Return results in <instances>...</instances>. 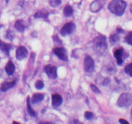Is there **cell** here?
Wrapping results in <instances>:
<instances>
[{"instance_id":"obj_10","label":"cell","mask_w":132,"mask_h":124,"mask_svg":"<svg viewBox=\"0 0 132 124\" xmlns=\"http://www.w3.org/2000/svg\"><path fill=\"white\" fill-rule=\"evenodd\" d=\"M45 71L48 78L52 79L56 78L57 76V68L55 66L52 65H48L45 67Z\"/></svg>"},{"instance_id":"obj_18","label":"cell","mask_w":132,"mask_h":124,"mask_svg":"<svg viewBox=\"0 0 132 124\" xmlns=\"http://www.w3.org/2000/svg\"><path fill=\"white\" fill-rule=\"evenodd\" d=\"M27 110H28V112L29 113V114L32 117H35L36 116V113L35 112L34 110L32 109V107H31L30 103V97H27Z\"/></svg>"},{"instance_id":"obj_14","label":"cell","mask_w":132,"mask_h":124,"mask_svg":"<svg viewBox=\"0 0 132 124\" xmlns=\"http://www.w3.org/2000/svg\"><path fill=\"white\" fill-rule=\"evenodd\" d=\"M15 65L12 61H9L5 66V71L9 76H12L15 72Z\"/></svg>"},{"instance_id":"obj_29","label":"cell","mask_w":132,"mask_h":124,"mask_svg":"<svg viewBox=\"0 0 132 124\" xmlns=\"http://www.w3.org/2000/svg\"><path fill=\"white\" fill-rule=\"evenodd\" d=\"M119 121L120 123H121V124H129L128 121H127L126 120H125V119H122V118L119 119Z\"/></svg>"},{"instance_id":"obj_27","label":"cell","mask_w":132,"mask_h":124,"mask_svg":"<svg viewBox=\"0 0 132 124\" xmlns=\"http://www.w3.org/2000/svg\"><path fill=\"white\" fill-rule=\"evenodd\" d=\"M6 38L9 39L10 40H12L13 38L14 37V34H13V32L11 30H8L6 32Z\"/></svg>"},{"instance_id":"obj_5","label":"cell","mask_w":132,"mask_h":124,"mask_svg":"<svg viewBox=\"0 0 132 124\" xmlns=\"http://www.w3.org/2000/svg\"><path fill=\"white\" fill-rule=\"evenodd\" d=\"M76 29V25L72 22L67 23L63 25L62 28L61 29L60 33L61 36H66L72 34Z\"/></svg>"},{"instance_id":"obj_21","label":"cell","mask_w":132,"mask_h":124,"mask_svg":"<svg viewBox=\"0 0 132 124\" xmlns=\"http://www.w3.org/2000/svg\"><path fill=\"white\" fill-rule=\"evenodd\" d=\"M61 3V0H49V4L52 7H57Z\"/></svg>"},{"instance_id":"obj_7","label":"cell","mask_w":132,"mask_h":124,"mask_svg":"<svg viewBox=\"0 0 132 124\" xmlns=\"http://www.w3.org/2000/svg\"><path fill=\"white\" fill-rule=\"evenodd\" d=\"M54 54L58 57L61 60L66 61L68 60V54H67V52L66 49L63 47H58L55 48L53 50Z\"/></svg>"},{"instance_id":"obj_3","label":"cell","mask_w":132,"mask_h":124,"mask_svg":"<svg viewBox=\"0 0 132 124\" xmlns=\"http://www.w3.org/2000/svg\"><path fill=\"white\" fill-rule=\"evenodd\" d=\"M132 103V96L130 93H123L120 96L117 102L119 107H128Z\"/></svg>"},{"instance_id":"obj_28","label":"cell","mask_w":132,"mask_h":124,"mask_svg":"<svg viewBox=\"0 0 132 124\" xmlns=\"http://www.w3.org/2000/svg\"><path fill=\"white\" fill-rule=\"evenodd\" d=\"M53 39H54V41L55 43L58 44V45H60V44H62V41L57 36H54L53 37Z\"/></svg>"},{"instance_id":"obj_24","label":"cell","mask_w":132,"mask_h":124,"mask_svg":"<svg viewBox=\"0 0 132 124\" xmlns=\"http://www.w3.org/2000/svg\"><path fill=\"white\" fill-rule=\"evenodd\" d=\"M35 87L37 89H42L44 87V83L41 80H37L35 83Z\"/></svg>"},{"instance_id":"obj_15","label":"cell","mask_w":132,"mask_h":124,"mask_svg":"<svg viewBox=\"0 0 132 124\" xmlns=\"http://www.w3.org/2000/svg\"><path fill=\"white\" fill-rule=\"evenodd\" d=\"M14 27H15V28L17 30L20 32H24L26 28L25 25L24 24V21H23V20H21V19L17 20L15 21V24H14Z\"/></svg>"},{"instance_id":"obj_30","label":"cell","mask_w":132,"mask_h":124,"mask_svg":"<svg viewBox=\"0 0 132 124\" xmlns=\"http://www.w3.org/2000/svg\"><path fill=\"white\" fill-rule=\"evenodd\" d=\"M110 80L109 78H106L105 80H104V81H103V85H108V84L110 83Z\"/></svg>"},{"instance_id":"obj_13","label":"cell","mask_w":132,"mask_h":124,"mask_svg":"<svg viewBox=\"0 0 132 124\" xmlns=\"http://www.w3.org/2000/svg\"><path fill=\"white\" fill-rule=\"evenodd\" d=\"M12 48V45L9 43H3L0 40V50L3 52L6 55L9 56L10 50Z\"/></svg>"},{"instance_id":"obj_20","label":"cell","mask_w":132,"mask_h":124,"mask_svg":"<svg viewBox=\"0 0 132 124\" xmlns=\"http://www.w3.org/2000/svg\"><path fill=\"white\" fill-rule=\"evenodd\" d=\"M120 37L117 34H113L110 36V41L111 43H116L119 41Z\"/></svg>"},{"instance_id":"obj_23","label":"cell","mask_w":132,"mask_h":124,"mask_svg":"<svg viewBox=\"0 0 132 124\" xmlns=\"http://www.w3.org/2000/svg\"><path fill=\"white\" fill-rule=\"evenodd\" d=\"M125 41L130 45H132V32H130L125 37Z\"/></svg>"},{"instance_id":"obj_31","label":"cell","mask_w":132,"mask_h":124,"mask_svg":"<svg viewBox=\"0 0 132 124\" xmlns=\"http://www.w3.org/2000/svg\"><path fill=\"white\" fill-rule=\"evenodd\" d=\"M116 30H117V32H118V33H124V32H125L124 30L122 29L121 27H117V29H116Z\"/></svg>"},{"instance_id":"obj_6","label":"cell","mask_w":132,"mask_h":124,"mask_svg":"<svg viewBox=\"0 0 132 124\" xmlns=\"http://www.w3.org/2000/svg\"><path fill=\"white\" fill-rule=\"evenodd\" d=\"M94 61L90 56H86L84 59V68L85 72L91 73L94 69Z\"/></svg>"},{"instance_id":"obj_22","label":"cell","mask_w":132,"mask_h":124,"mask_svg":"<svg viewBox=\"0 0 132 124\" xmlns=\"http://www.w3.org/2000/svg\"><path fill=\"white\" fill-rule=\"evenodd\" d=\"M131 67H132V63H130L129 65H128L125 68V72L129 76L131 77L132 76V71H131Z\"/></svg>"},{"instance_id":"obj_17","label":"cell","mask_w":132,"mask_h":124,"mask_svg":"<svg viewBox=\"0 0 132 124\" xmlns=\"http://www.w3.org/2000/svg\"><path fill=\"white\" fill-rule=\"evenodd\" d=\"M49 15V12L46 10H38L34 14V18H46Z\"/></svg>"},{"instance_id":"obj_8","label":"cell","mask_w":132,"mask_h":124,"mask_svg":"<svg viewBox=\"0 0 132 124\" xmlns=\"http://www.w3.org/2000/svg\"><path fill=\"white\" fill-rule=\"evenodd\" d=\"M28 54V50L26 49L25 47L20 46L17 49L15 52V57L18 60H22L27 58Z\"/></svg>"},{"instance_id":"obj_32","label":"cell","mask_w":132,"mask_h":124,"mask_svg":"<svg viewBox=\"0 0 132 124\" xmlns=\"http://www.w3.org/2000/svg\"><path fill=\"white\" fill-rule=\"evenodd\" d=\"M1 73H2V71H1V70L0 69V76H1Z\"/></svg>"},{"instance_id":"obj_25","label":"cell","mask_w":132,"mask_h":124,"mask_svg":"<svg viewBox=\"0 0 132 124\" xmlns=\"http://www.w3.org/2000/svg\"><path fill=\"white\" fill-rule=\"evenodd\" d=\"M85 117L86 120H90L94 118V114L91 112H89V111H86L85 113Z\"/></svg>"},{"instance_id":"obj_1","label":"cell","mask_w":132,"mask_h":124,"mask_svg":"<svg viewBox=\"0 0 132 124\" xmlns=\"http://www.w3.org/2000/svg\"><path fill=\"white\" fill-rule=\"evenodd\" d=\"M93 49L95 53L99 55H103L108 49L106 40L104 36H99L93 41Z\"/></svg>"},{"instance_id":"obj_19","label":"cell","mask_w":132,"mask_h":124,"mask_svg":"<svg viewBox=\"0 0 132 124\" xmlns=\"http://www.w3.org/2000/svg\"><path fill=\"white\" fill-rule=\"evenodd\" d=\"M63 13H64V15L66 17H70L73 14V9H72V7L70 5H67L64 7V10H63Z\"/></svg>"},{"instance_id":"obj_33","label":"cell","mask_w":132,"mask_h":124,"mask_svg":"<svg viewBox=\"0 0 132 124\" xmlns=\"http://www.w3.org/2000/svg\"><path fill=\"white\" fill-rule=\"evenodd\" d=\"M8 1H9V0H6V2H8Z\"/></svg>"},{"instance_id":"obj_12","label":"cell","mask_w":132,"mask_h":124,"mask_svg":"<svg viewBox=\"0 0 132 124\" xmlns=\"http://www.w3.org/2000/svg\"><path fill=\"white\" fill-rule=\"evenodd\" d=\"M16 83V80H14L12 81H5L1 84V90L2 92L7 91L9 89H11Z\"/></svg>"},{"instance_id":"obj_9","label":"cell","mask_w":132,"mask_h":124,"mask_svg":"<svg viewBox=\"0 0 132 124\" xmlns=\"http://www.w3.org/2000/svg\"><path fill=\"white\" fill-rule=\"evenodd\" d=\"M105 1L104 0H95L90 5V10L93 12H97L103 7Z\"/></svg>"},{"instance_id":"obj_26","label":"cell","mask_w":132,"mask_h":124,"mask_svg":"<svg viewBox=\"0 0 132 124\" xmlns=\"http://www.w3.org/2000/svg\"><path fill=\"white\" fill-rule=\"evenodd\" d=\"M90 88H91L92 90L94 93H97V94H100L101 93V91L99 89V88L97 86H95L94 84H91V85H90Z\"/></svg>"},{"instance_id":"obj_2","label":"cell","mask_w":132,"mask_h":124,"mask_svg":"<svg viewBox=\"0 0 132 124\" xmlns=\"http://www.w3.org/2000/svg\"><path fill=\"white\" fill-rule=\"evenodd\" d=\"M126 8V3L124 0H113L108 6V9L112 13L117 16H121L125 12Z\"/></svg>"},{"instance_id":"obj_4","label":"cell","mask_w":132,"mask_h":124,"mask_svg":"<svg viewBox=\"0 0 132 124\" xmlns=\"http://www.w3.org/2000/svg\"><path fill=\"white\" fill-rule=\"evenodd\" d=\"M113 55H114L116 59H117V64L119 66H121L123 64L125 59L128 56V54L126 53V52L122 48L116 49L113 52Z\"/></svg>"},{"instance_id":"obj_16","label":"cell","mask_w":132,"mask_h":124,"mask_svg":"<svg viewBox=\"0 0 132 124\" xmlns=\"http://www.w3.org/2000/svg\"><path fill=\"white\" fill-rule=\"evenodd\" d=\"M44 97H45V95L42 94V93H35L32 96L31 102H32L33 104H35V103H37L38 102H40L42 100H43Z\"/></svg>"},{"instance_id":"obj_11","label":"cell","mask_w":132,"mask_h":124,"mask_svg":"<svg viewBox=\"0 0 132 124\" xmlns=\"http://www.w3.org/2000/svg\"><path fill=\"white\" fill-rule=\"evenodd\" d=\"M63 103V98L59 94H54L52 95V104L53 107H58Z\"/></svg>"}]
</instances>
